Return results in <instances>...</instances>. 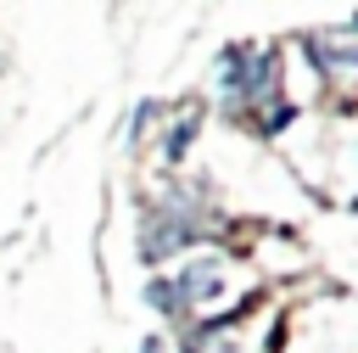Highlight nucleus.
I'll return each mask as SVG.
<instances>
[{"label":"nucleus","instance_id":"obj_1","mask_svg":"<svg viewBox=\"0 0 358 353\" xmlns=\"http://www.w3.org/2000/svg\"><path fill=\"white\" fill-rule=\"evenodd\" d=\"M190 235H196V230H190L185 219H173V213H162V219H151V224H145V241H140V247H145V258H162V252H173V247H185Z\"/></svg>","mask_w":358,"mask_h":353},{"label":"nucleus","instance_id":"obj_2","mask_svg":"<svg viewBox=\"0 0 358 353\" xmlns=\"http://www.w3.org/2000/svg\"><path fill=\"white\" fill-rule=\"evenodd\" d=\"M173 291H179V308H196V303L218 297V269L213 263H190V269H179Z\"/></svg>","mask_w":358,"mask_h":353},{"label":"nucleus","instance_id":"obj_3","mask_svg":"<svg viewBox=\"0 0 358 353\" xmlns=\"http://www.w3.org/2000/svg\"><path fill=\"white\" fill-rule=\"evenodd\" d=\"M196 129H201V123H196V118H185V123H179V129L168 134V146H162V157H168V162H179V157H185V151L196 146Z\"/></svg>","mask_w":358,"mask_h":353},{"label":"nucleus","instance_id":"obj_4","mask_svg":"<svg viewBox=\"0 0 358 353\" xmlns=\"http://www.w3.org/2000/svg\"><path fill=\"white\" fill-rule=\"evenodd\" d=\"M145 303L162 308V314H179V291H173V280H145Z\"/></svg>","mask_w":358,"mask_h":353},{"label":"nucleus","instance_id":"obj_5","mask_svg":"<svg viewBox=\"0 0 358 353\" xmlns=\"http://www.w3.org/2000/svg\"><path fill=\"white\" fill-rule=\"evenodd\" d=\"M291 118H296V106H291V101H280V106H274V112L263 118V134H280V129H285Z\"/></svg>","mask_w":358,"mask_h":353},{"label":"nucleus","instance_id":"obj_6","mask_svg":"<svg viewBox=\"0 0 358 353\" xmlns=\"http://www.w3.org/2000/svg\"><path fill=\"white\" fill-rule=\"evenodd\" d=\"M151 118H157V101H140V106H134V140H145Z\"/></svg>","mask_w":358,"mask_h":353},{"label":"nucleus","instance_id":"obj_7","mask_svg":"<svg viewBox=\"0 0 358 353\" xmlns=\"http://www.w3.org/2000/svg\"><path fill=\"white\" fill-rule=\"evenodd\" d=\"M140 353H162V342H157V336H145V347H140Z\"/></svg>","mask_w":358,"mask_h":353},{"label":"nucleus","instance_id":"obj_8","mask_svg":"<svg viewBox=\"0 0 358 353\" xmlns=\"http://www.w3.org/2000/svg\"><path fill=\"white\" fill-rule=\"evenodd\" d=\"M224 353H241V347H224Z\"/></svg>","mask_w":358,"mask_h":353},{"label":"nucleus","instance_id":"obj_9","mask_svg":"<svg viewBox=\"0 0 358 353\" xmlns=\"http://www.w3.org/2000/svg\"><path fill=\"white\" fill-rule=\"evenodd\" d=\"M352 22H358V17H352Z\"/></svg>","mask_w":358,"mask_h":353}]
</instances>
